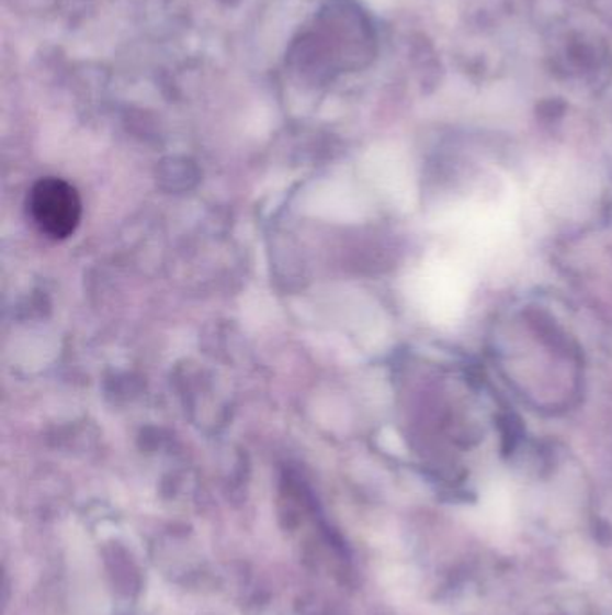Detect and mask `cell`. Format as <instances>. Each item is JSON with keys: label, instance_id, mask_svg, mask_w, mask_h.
I'll return each instance as SVG.
<instances>
[{"label": "cell", "instance_id": "1", "mask_svg": "<svg viewBox=\"0 0 612 615\" xmlns=\"http://www.w3.org/2000/svg\"><path fill=\"white\" fill-rule=\"evenodd\" d=\"M27 209L39 233L53 239L72 236L83 214L75 186L58 177H45L31 188Z\"/></svg>", "mask_w": 612, "mask_h": 615}]
</instances>
